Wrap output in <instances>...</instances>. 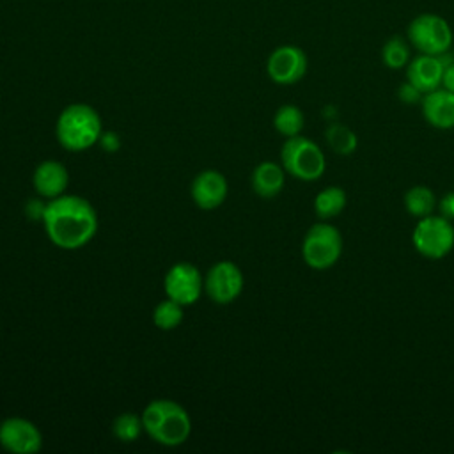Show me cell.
<instances>
[{"label":"cell","instance_id":"8","mask_svg":"<svg viewBox=\"0 0 454 454\" xmlns=\"http://www.w3.org/2000/svg\"><path fill=\"white\" fill-rule=\"evenodd\" d=\"M163 289L167 298L183 307L193 305L204 293V275L192 262H176L165 273Z\"/></svg>","mask_w":454,"mask_h":454},{"label":"cell","instance_id":"7","mask_svg":"<svg viewBox=\"0 0 454 454\" xmlns=\"http://www.w3.org/2000/svg\"><path fill=\"white\" fill-rule=\"evenodd\" d=\"M415 250L431 261L443 259L454 248V225L442 215L419 218L411 232Z\"/></svg>","mask_w":454,"mask_h":454},{"label":"cell","instance_id":"14","mask_svg":"<svg viewBox=\"0 0 454 454\" xmlns=\"http://www.w3.org/2000/svg\"><path fill=\"white\" fill-rule=\"evenodd\" d=\"M422 117L436 129L454 128V92L438 87L426 92L420 101Z\"/></svg>","mask_w":454,"mask_h":454},{"label":"cell","instance_id":"23","mask_svg":"<svg viewBox=\"0 0 454 454\" xmlns=\"http://www.w3.org/2000/svg\"><path fill=\"white\" fill-rule=\"evenodd\" d=\"M144 431V424H142V415H135L131 411H124L121 415H117L112 422V433L117 440L129 443L135 442L140 433Z\"/></svg>","mask_w":454,"mask_h":454},{"label":"cell","instance_id":"24","mask_svg":"<svg viewBox=\"0 0 454 454\" xmlns=\"http://www.w3.org/2000/svg\"><path fill=\"white\" fill-rule=\"evenodd\" d=\"M422 92L415 87V85H411L408 80L404 82V83H401L399 85V89H397V98L403 101V103H406V105H420V101H422Z\"/></svg>","mask_w":454,"mask_h":454},{"label":"cell","instance_id":"26","mask_svg":"<svg viewBox=\"0 0 454 454\" xmlns=\"http://www.w3.org/2000/svg\"><path fill=\"white\" fill-rule=\"evenodd\" d=\"M442 87L454 92V62L445 64L443 76H442Z\"/></svg>","mask_w":454,"mask_h":454},{"label":"cell","instance_id":"4","mask_svg":"<svg viewBox=\"0 0 454 454\" xmlns=\"http://www.w3.org/2000/svg\"><path fill=\"white\" fill-rule=\"evenodd\" d=\"M280 165L286 174L300 181H316L326 170L323 149L310 138L296 135L286 138L280 147Z\"/></svg>","mask_w":454,"mask_h":454},{"label":"cell","instance_id":"12","mask_svg":"<svg viewBox=\"0 0 454 454\" xmlns=\"http://www.w3.org/2000/svg\"><path fill=\"white\" fill-rule=\"evenodd\" d=\"M227 192H229V186H227L225 176L213 168L200 170L190 184L192 200L195 202L197 207L206 211H211L222 206L223 200L227 199Z\"/></svg>","mask_w":454,"mask_h":454},{"label":"cell","instance_id":"25","mask_svg":"<svg viewBox=\"0 0 454 454\" xmlns=\"http://www.w3.org/2000/svg\"><path fill=\"white\" fill-rule=\"evenodd\" d=\"M438 213L447 220H454V192H447L438 199Z\"/></svg>","mask_w":454,"mask_h":454},{"label":"cell","instance_id":"20","mask_svg":"<svg viewBox=\"0 0 454 454\" xmlns=\"http://www.w3.org/2000/svg\"><path fill=\"white\" fill-rule=\"evenodd\" d=\"M411 60V44L401 35L388 37L381 46V62L388 69H403Z\"/></svg>","mask_w":454,"mask_h":454},{"label":"cell","instance_id":"1","mask_svg":"<svg viewBox=\"0 0 454 454\" xmlns=\"http://www.w3.org/2000/svg\"><path fill=\"white\" fill-rule=\"evenodd\" d=\"M41 220L48 239L64 250L85 247L98 231V213L94 206L80 195L62 193L50 199Z\"/></svg>","mask_w":454,"mask_h":454},{"label":"cell","instance_id":"11","mask_svg":"<svg viewBox=\"0 0 454 454\" xmlns=\"http://www.w3.org/2000/svg\"><path fill=\"white\" fill-rule=\"evenodd\" d=\"M0 445L12 454H34L43 447V434L28 419L7 417L0 422Z\"/></svg>","mask_w":454,"mask_h":454},{"label":"cell","instance_id":"22","mask_svg":"<svg viewBox=\"0 0 454 454\" xmlns=\"http://www.w3.org/2000/svg\"><path fill=\"white\" fill-rule=\"evenodd\" d=\"M183 316H184L183 305L174 301V300H170V298H165V300H161L154 307V310H153V323H154L156 328L168 332V330H174V328H177L181 325Z\"/></svg>","mask_w":454,"mask_h":454},{"label":"cell","instance_id":"13","mask_svg":"<svg viewBox=\"0 0 454 454\" xmlns=\"http://www.w3.org/2000/svg\"><path fill=\"white\" fill-rule=\"evenodd\" d=\"M443 55H426L419 53L413 57L406 69V80L415 85L422 94L431 92L438 87H442V76L445 69Z\"/></svg>","mask_w":454,"mask_h":454},{"label":"cell","instance_id":"9","mask_svg":"<svg viewBox=\"0 0 454 454\" xmlns=\"http://www.w3.org/2000/svg\"><path fill=\"white\" fill-rule=\"evenodd\" d=\"M243 291V273L232 261L215 262L204 277V293L218 305L232 303Z\"/></svg>","mask_w":454,"mask_h":454},{"label":"cell","instance_id":"2","mask_svg":"<svg viewBox=\"0 0 454 454\" xmlns=\"http://www.w3.org/2000/svg\"><path fill=\"white\" fill-rule=\"evenodd\" d=\"M144 431L160 445H183L192 433L188 411L172 399H154L142 411Z\"/></svg>","mask_w":454,"mask_h":454},{"label":"cell","instance_id":"19","mask_svg":"<svg viewBox=\"0 0 454 454\" xmlns=\"http://www.w3.org/2000/svg\"><path fill=\"white\" fill-rule=\"evenodd\" d=\"M305 126V115L296 105H282L273 115V128L286 138L296 137Z\"/></svg>","mask_w":454,"mask_h":454},{"label":"cell","instance_id":"15","mask_svg":"<svg viewBox=\"0 0 454 454\" xmlns=\"http://www.w3.org/2000/svg\"><path fill=\"white\" fill-rule=\"evenodd\" d=\"M69 183V174L64 163L57 160L41 161L32 174V186L35 193L43 199H55L66 193Z\"/></svg>","mask_w":454,"mask_h":454},{"label":"cell","instance_id":"3","mask_svg":"<svg viewBox=\"0 0 454 454\" xmlns=\"http://www.w3.org/2000/svg\"><path fill=\"white\" fill-rule=\"evenodd\" d=\"M101 131L103 124L98 110L87 103L67 105L55 122L59 144L71 153L90 149L101 138Z\"/></svg>","mask_w":454,"mask_h":454},{"label":"cell","instance_id":"10","mask_svg":"<svg viewBox=\"0 0 454 454\" xmlns=\"http://www.w3.org/2000/svg\"><path fill=\"white\" fill-rule=\"evenodd\" d=\"M309 67L305 51L294 44L277 46L266 60V73L277 85L298 83Z\"/></svg>","mask_w":454,"mask_h":454},{"label":"cell","instance_id":"16","mask_svg":"<svg viewBox=\"0 0 454 454\" xmlns=\"http://www.w3.org/2000/svg\"><path fill=\"white\" fill-rule=\"evenodd\" d=\"M252 190L261 199H275L286 184V170L275 161H261L250 176Z\"/></svg>","mask_w":454,"mask_h":454},{"label":"cell","instance_id":"17","mask_svg":"<svg viewBox=\"0 0 454 454\" xmlns=\"http://www.w3.org/2000/svg\"><path fill=\"white\" fill-rule=\"evenodd\" d=\"M403 202L406 213L417 220L433 215L438 207V199L434 192L426 184H415L408 188L403 197Z\"/></svg>","mask_w":454,"mask_h":454},{"label":"cell","instance_id":"6","mask_svg":"<svg viewBox=\"0 0 454 454\" xmlns=\"http://www.w3.org/2000/svg\"><path fill=\"white\" fill-rule=\"evenodd\" d=\"M342 234L328 222L309 227L301 241V257L312 270L325 271L332 268L342 255Z\"/></svg>","mask_w":454,"mask_h":454},{"label":"cell","instance_id":"5","mask_svg":"<svg viewBox=\"0 0 454 454\" xmlns=\"http://www.w3.org/2000/svg\"><path fill=\"white\" fill-rule=\"evenodd\" d=\"M406 39L419 53L445 55L452 46L454 34L443 16L422 12L408 23Z\"/></svg>","mask_w":454,"mask_h":454},{"label":"cell","instance_id":"18","mask_svg":"<svg viewBox=\"0 0 454 454\" xmlns=\"http://www.w3.org/2000/svg\"><path fill=\"white\" fill-rule=\"evenodd\" d=\"M346 202L348 197L340 186H326L314 197V213L321 220H330L344 211Z\"/></svg>","mask_w":454,"mask_h":454},{"label":"cell","instance_id":"21","mask_svg":"<svg viewBox=\"0 0 454 454\" xmlns=\"http://www.w3.org/2000/svg\"><path fill=\"white\" fill-rule=\"evenodd\" d=\"M325 138L330 145V149L339 154V156H349L355 153L356 145H358V137L356 133L340 122H333L326 128L325 131Z\"/></svg>","mask_w":454,"mask_h":454}]
</instances>
